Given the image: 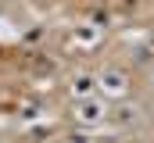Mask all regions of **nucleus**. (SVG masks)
Returning a JSON list of instances; mask_svg holds the SVG:
<instances>
[{
	"instance_id": "1",
	"label": "nucleus",
	"mask_w": 154,
	"mask_h": 143,
	"mask_svg": "<svg viewBox=\"0 0 154 143\" xmlns=\"http://www.w3.org/2000/svg\"><path fill=\"white\" fill-rule=\"evenodd\" d=\"M86 104L79 107V114L86 118V122H93V118H100V104H97V97H82Z\"/></svg>"
},
{
	"instance_id": "2",
	"label": "nucleus",
	"mask_w": 154,
	"mask_h": 143,
	"mask_svg": "<svg viewBox=\"0 0 154 143\" xmlns=\"http://www.w3.org/2000/svg\"><path fill=\"white\" fill-rule=\"evenodd\" d=\"M90 86H93V79H90V75H79V79H75V93H86Z\"/></svg>"
}]
</instances>
